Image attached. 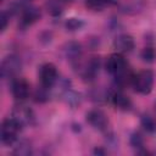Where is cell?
I'll use <instances>...</instances> for the list:
<instances>
[{
	"label": "cell",
	"instance_id": "1",
	"mask_svg": "<svg viewBox=\"0 0 156 156\" xmlns=\"http://www.w3.org/2000/svg\"><path fill=\"white\" fill-rule=\"evenodd\" d=\"M106 71L116 79L118 84H124L128 79L132 80L133 78V76H130L129 73L128 62L126 61L123 54L119 52L108 56V58L106 60Z\"/></svg>",
	"mask_w": 156,
	"mask_h": 156
},
{
	"label": "cell",
	"instance_id": "2",
	"mask_svg": "<svg viewBox=\"0 0 156 156\" xmlns=\"http://www.w3.org/2000/svg\"><path fill=\"white\" fill-rule=\"evenodd\" d=\"M23 127L13 118V117H7L2 121L1 123V143L5 145H12L17 141L18 133Z\"/></svg>",
	"mask_w": 156,
	"mask_h": 156
},
{
	"label": "cell",
	"instance_id": "3",
	"mask_svg": "<svg viewBox=\"0 0 156 156\" xmlns=\"http://www.w3.org/2000/svg\"><path fill=\"white\" fill-rule=\"evenodd\" d=\"M132 85L134 90L141 95H146L152 90L154 87V73L150 69H143L133 76Z\"/></svg>",
	"mask_w": 156,
	"mask_h": 156
},
{
	"label": "cell",
	"instance_id": "4",
	"mask_svg": "<svg viewBox=\"0 0 156 156\" xmlns=\"http://www.w3.org/2000/svg\"><path fill=\"white\" fill-rule=\"evenodd\" d=\"M39 82H40V87L45 88V89H51L57 79H58V73H57V68L54 63L51 62H46L44 65L40 66L39 68Z\"/></svg>",
	"mask_w": 156,
	"mask_h": 156
},
{
	"label": "cell",
	"instance_id": "5",
	"mask_svg": "<svg viewBox=\"0 0 156 156\" xmlns=\"http://www.w3.org/2000/svg\"><path fill=\"white\" fill-rule=\"evenodd\" d=\"M22 63L18 56L16 55H9L6 56L2 61H1V77L4 79H15V77L17 76V73L21 71Z\"/></svg>",
	"mask_w": 156,
	"mask_h": 156
},
{
	"label": "cell",
	"instance_id": "6",
	"mask_svg": "<svg viewBox=\"0 0 156 156\" xmlns=\"http://www.w3.org/2000/svg\"><path fill=\"white\" fill-rule=\"evenodd\" d=\"M11 117H13L22 127L33 126L35 123V115H34L33 110L22 102H20L18 105H16L13 107Z\"/></svg>",
	"mask_w": 156,
	"mask_h": 156
},
{
	"label": "cell",
	"instance_id": "7",
	"mask_svg": "<svg viewBox=\"0 0 156 156\" xmlns=\"http://www.w3.org/2000/svg\"><path fill=\"white\" fill-rule=\"evenodd\" d=\"M77 63H78V68H79V74L85 80H93L96 77V74L99 73L100 61L98 57H90L89 60H87L84 62H79V60H78Z\"/></svg>",
	"mask_w": 156,
	"mask_h": 156
},
{
	"label": "cell",
	"instance_id": "8",
	"mask_svg": "<svg viewBox=\"0 0 156 156\" xmlns=\"http://www.w3.org/2000/svg\"><path fill=\"white\" fill-rule=\"evenodd\" d=\"M87 122L93 128L99 129V130H106L107 129V126H108V118H107V116L101 110H98V108L90 110L87 113Z\"/></svg>",
	"mask_w": 156,
	"mask_h": 156
},
{
	"label": "cell",
	"instance_id": "9",
	"mask_svg": "<svg viewBox=\"0 0 156 156\" xmlns=\"http://www.w3.org/2000/svg\"><path fill=\"white\" fill-rule=\"evenodd\" d=\"M30 91L29 83L23 78H15L11 84V93L13 98L18 101H23L28 98Z\"/></svg>",
	"mask_w": 156,
	"mask_h": 156
},
{
	"label": "cell",
	"instance_id": "10",
	"mask_svg": "<svg viewBox=\"0 0 156 156\" xmlns=\"http://www.w3.org/2000/svg\"><path fill=\"white\" fill-rule=\"evenodd\" d=\"M134 39L129 34H118L113 39V48L119 54H128L134 49Z\"/></svg>",
	"mask_w": 156,
	"mask_h": 156
},
{
	"label": "cell",
	"instance_id": "11",
	"mask_svg": "<svg viewBox=\"0 0 156 156\" xmlns=\"http://www.w3.org/2000/svg\"><path fill=\"white\" fill-rule=\"evenodd\" d=\"M40 18V11L35 6H24L21 12V27L26 28Z\"/></svg>",
	"mask_w": 156,
	"mask_h": 156
},
{
	"label": "cell",
	"instance_id": "12",
	"mask_svg": "<svg viewBox=\"0 0 156 156\" xmlns=\"http://www.w3.org/2000/svg\"><path fill=\"white\" fill-rule=\"evenodd\" d=\"M111 101H112V104H113L117 108L123 110V111H127V110H129V108L132 107V101H130V99H129L124 93H122V91H119V90L112 93V95H111Z\"/></svg>",
	"mask_w": 156,
	"mask_h": 156
},
{
	"label": "cell",
	"instance_id": "13",
	"mask_svg": "<svg viewBox=\"0 0 156 156\" xmlns=\"http://www.w3.org/2000/svg\"><path fill=\"white\" fill-rule=\"evenodd\" d=\"M63 51H65V56L71 62H77L78 60H80L82 48H80V45L78 43H68V44H66Z\"/></svg>",
	"mask_w": 156,
	"mask_h": 156
},
{
	"label": "cell",
	"instance_id": "14",
	"mask_svg": "<svg viewBox=\"0 0 156 156\" xmlns=\"http://www.w3.org/2000/svg\"><path fill=\"white\" fill-rule=\"evenodd\" d=\"M63 0H48L46 1V9L48 12H50L52 16H57L63 11Z\"/></svg>",
	"mask_w": 156,
	"mask_h": 156
},
{
	"label": "cell",
	"instance_id": "15",
	"mask_svg": "<svg viewBox=\"0 0 156 156\" xmlns=\"http://www.w3.org/2000/svg\"><path fill=\"white\" fill-rule=\"evenodd\" d=\"M112 0H85V5L88 9L93 11H100L107 5H110Z\"/></svg>",
	"mask_w": 156,
	"mask_h": 156
},
{
	"label": "cell",
	"instance_id": "16",
	"mask_svg": "<svg viewBox=\"0 0 156 156\" xmlns=\"http://www.w3.org/2000/svg\"><path fill=\"white\" fill-rule=\"evenodd\" d=\"M141 126L144 127V129L146 132H150V133L156 132V122L149 115H145L141 117Z\"/></svg>",
	"mask_w": 156,
	"mask_h": 156
},
{
	"label": "cell",
	"instance_id": "17",
	"mask_svg": "<svg viewBox=\"0 0 156 156\" xmlns=\"http://www.w3.org/2000/svg\"><path fill=\"white\" fill-rule=\"evenodd\" d=\"M30 152H32V149L27 141H20L13 151V154L16 155H29Z\"/></svg>",
	"mask_w": 156,
	"mask_h": 156
},
{
	"label": "cell",
	"instance_id": "18",
	"mask_svg": "<svg viewBox=\"0 0 156 156\" xmlns=\"http://www.w3.org/2000/svg\"><path fill=\"white\" fill-rule=\"evenodd\" d=\"M83 26V22L80 20H77V18H69L67 22H66V28L68 30H77L79 29L80 27Z\"/></svg>",
	"mask_w": 156,
	"mask_h": 156
},
{
	"label": "cell",
	"instance_id": "19",
	"mask_svg": "<svg viewBox=\"0 0 156 156\" xmlns=\"http://www.w3.org/2000/svg\"><path fill=\"white\" fill-rule=\"evenodd\" d=\"M155 56H156V52H155L154 48H145V49L143 50V52H141L143 60H144V61H147V62L154 61Z\"/></svg>",
	"mask_w": 156,
	"mask_h": 156
},
{
	"label": "cell",
	"instance_id": "20",
	"mask_svg": "<svg viewBox=\"0 0 156 156\" xmlns=\"http://www.w3.org/2000/svg\"><path fill=\"white\" fill-rule=\"evenodd\" d=\"M130 144L133 147H143V138L139 133H134L130 138Z\"/></svg>",
	"mask_w": 156,
	"mask_h": 156
},
{
	"label": "cell",
	"instance_id": "21",
	"mask_svg": "<svg viewBox=\"0 0 156 156\" xmlns=\"http://www.w3.org/2000/svg\"><path fill=\"white\" fill-rule=\"evenodd\" d=\"M9 18L10 16L7 15L6 11H2L1 12V16H0V20H1V30H5L6 26H7V22H9Z\"/></svg>",
	"mask_w": 156,
	"mask_h": 156
},
{
	"label": "cell",
	"instance_id": "22",
	"mask_svg": "<svg viewBox=\"0 0 156 156\" xmlns=\"http://www.w3.org/2000/svg\"><path fill=\"white\" fill-rule=\"evenodd\" d=\"M63 1H65V2H66V1H71V0H63Z\"/></svg>",
	"mask_w": 156,
	"mask_h": 156
}]
</instances>
